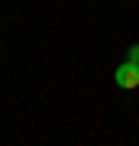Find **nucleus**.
<instances>
[{
  "instance_id": "1",
  "label": "nucleus",
  "mask_w": 139,
  "mask_h": 146,
  "mask_svg": "<svg viewBox=\"0 0 139 146\" xmlns=\"http://www.w3.org/2000/svg\"><path fill=\"white\" fill-rule=\"evenodd\" d=\"M113 84L117 88H123V91H133V88H139V62H126L113 72Z\"/></svg>"
},
{
  "instance_id": "2",
  "label": "nucleus",
  "mask_w": 139,
  "mask_h": 146,
  "mask_svg": "<svg viewBox=\"0 0 139 146\" xmlns=\"http://www.w3.org/2000/svg\"><path fill=\"white\" fill-rule=\"evenodd\" d=\"M129 62H139V46H129Z\"/></svg>"
}]
</instances>
